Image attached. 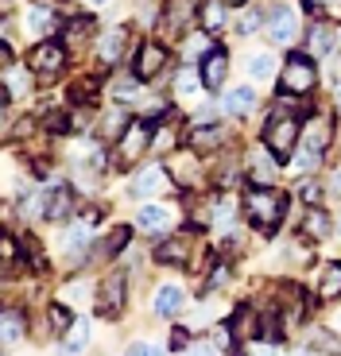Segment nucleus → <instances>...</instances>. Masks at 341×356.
Wrapping results in <instances>:
<instances>
[{
    "instance_id": "obj_53",
    "label": "nucleus",
    "mask_w": 341,
    "mask_h": 356,
    "mask_svg": "<svg viewBox=\"0 0 341 356\" xmlns=\"http://www.w3.org/2000/svg\"><path fill=\"white\" fill-rule=\"evenodd\" d=\"M39 4H51V0H39Z\"/></svg>"
},
{
    "instance_id": "obj_20",
    "label": "nucleus",
    "mask_w": 341,
    "mask_h": 356,
    "mask_svg": "<svg viewBox=\"0 0 341 356\" xmlns=\"http://www.w3.org/2000/svg\"><path fill=\"white\" fill-rule=\"evenodd\" d=\"M333 47H338V31H333L330 24H315V27H310V47H306V54L326 58V54H333Z\"/></svg>"
},
{
    "instance_id": "obj_9",
    "label": "nucleus",
    "mask_w": 341,
    "mask_h": 356,
    "mask_svg": "<svg viewBox=\"0 0 341 356\" xmlns=\"http://www.w3.org/2000/svg\"><path fill=\"white\" fill-rule=\"evenodd\" d=\"M330 140H333V120H330V113L310 116V120L303 124V132H299V143H303V147H315V152H326V147H330Z\"/></svg>"
},
{
    "instance_id": "obj_17",
    "label": "nucleus",
    "mask_w": 341,
    "mask_h": 356,
    "mask_svg": "<svg viewBox=\"0 0 341 356\" xmlns=\"http://www.w3.org/2000/svg\"><path fill=\"white\" fill-rule=\"evenodd\" d=\"M256 89L252 86H237V89H229L225 93V113H233V116H248L252 108H256Z\"/></svg>"
},
{
    "instance_id": "obj_10",
    "label": "nucleus",
    "mask_w": 341,
    "mask_h": 356,
    "mask_svg": "<svg viewBox=\"0 0 341 356\" xmlns=\"http://www.w3.org/2000/svg\"><path fill=\"white\" fill-rule=\"evenodd\" d=\"M225 74H229V54L217 47V51H206V58L198 63V78H202V86L206 89H217L225 81Z\"/></svg>"
},
{
    "instance_id": "obj_46",
    "label": "nucleus",
    "mask_w": 341,
    "mask_h": 356,
    "mask_svg": "<svg viewBox=\"0 0 341 356\" xmlns=\"http://www.w3.org/2000/svg\"><path fill=\"white\" fill-rule=\"evenodd\" d=\"M8 66H12V51H8L4 43H0V74L8 70Z\"/></svg>"
},
{
    "instance_id": "obj_28",
    "label": "nucleus",
    "mask_w": 341,
    "mask_h": 356,
    "mask_svg": "<svg viewBox=\"0 0 341 356\" xmlns=\"http://www.w3.org/2000/svg\"><path fill=\"white\" fill-rule=\"evenodd\" d=\"M125 128H128V116H125V108H109L105 116H101V136L105 140H113V136H125Z\"/></svg>"
},
{
    "instance_id": "obj_24",
    "label": "nucleus",
    "mask_w": 341,
    "mask_h": 356,
    "mask_svg": "<svg viewBox=\"0 0 341 356\" xmlns=\"http://www.w3.org/2000/svg\"><path fill=\"white\" fill-rule=\"evenodd\" d=\"M66 213H70V190L66 186H54L51 194H47V221H66Z\"/></svg>"
},
{
    "instance_id": "obj_33",
    "label": "nucleus",
    "mask_w": 341,
    "mask_h": 356,
    "mask_svg": "<svg viewBox=\"0 0 341 356\" xmlns=\"http://www.w3.org/2000/svg\"><path fill=\"white\" fill-rule=\"evenodd\" d=\"M125 244H128V229L120 225V229H113V232L105 236V241H101V256H117V252L125 248Z\"/></svg>"
},
{
    "instance_id": "obj_32",
    "label": "nucleus",
    "mask_w": 341,
    "mask_h": 356,
    "mask_svg": "<svg viewBox=\"0 0 341 356\" xmlns=\"http://www.w3.org/2000/svg\"><path fill=\"white\" fill-rule=\"evenodd\" d=\"M27 27L35 31V35H51V27H54V16L47 12V4H35V8L27 12Z\"/></svg>"
},
{
    "instance_id": "obj_16",
    "label": "nucleus",
    "mask_w": 341,
    "mask_h": 356,
    "mask_svg": "<svg viewBox=\"0 0 341 356\" xmlns=\"http://www.w3.org/2000/svg\"><path fill=\"white\" fill-rule=\"evenodd\" d=\"M225 19H229V4H225V0H202V12H198V24H202V31L217 35V31L225 27Z\"/></svg>"
},
{
    "instance_id": "obj_8",
    "label": "nucleus",
    "mask_w": 341,
    "mask_h": 356,
    "mask_svg": "<svg viewBox=\"0 0 341 356\" xmlns=\"http://www.w3.org/2000/svg\"><path fill=\"white\" fill-rule=\"evenodd\" d=\"M244 170H248V186H276L279 175V159L264 147V152H248L244 159Z\"/></svg>"
},
{
    "instance_id": "obj_18",
    "label": "nucleus",
    "mask_w": 341,
    "mask_h": 356,
    "mask_svg": "<svg viewBox=\"0 0 341 356\" xmlns=\"http://www.w3.org/2000/svg\"><path fill=\"white\" fill-rule=\"evenodd\" d=\"M93 31H97V27H93L90 16L70 19V24H66V31H63V47H66V51H74V47H86V43L93 39Z\"/></svg>"
},
{
    "instance_id": "obj_11",
    "label": "nucleus",
    "mask_w": 341,
    "mask_h": 356,
    "mask_svg": "<svg viewBox=\"0 0 341 356\" xmlns=\"http://www.w3.org/2000/svg\"><path fill=\"white\" fill-rule=\"evenodd\" d=\"M163 66H167V47L163 43H144L140 47V54H136V78L148 81V78H155Z\"/></svg>"
},
{
    "instance_id": "obj_35",
    "label": "nucleus",
    "mask_w": 341,
    "mask_h": 356,
    "mask_svg": "<svg viewBox=\"0 0 341 356\" xmlns=\"http://www.w3.org/2000/svg\"><path fill=\"white\" fill-rule=\"evenodd\" d=\"M229 330H237V337H244V333L252 337V333H256V325H252V310H248V306H241V310H237V318L229 321Z\"/></svg>"
},
{
    "instance_id": "obj_37",
    "label": "nucleus",
    "mask_w": 341,
    "mask_h": 356,
    "mask_svg": "<svg viewBox=\"0 0 341 356\" xmlns=\"http://www.w3.org/2000/svg\"><path fill=\"white\" fill-rule=\"evenodd\" d=\"M295 167H299V170H318V167H322V152H315V147H303V152H299V159H295Z\"/></svg>"
},
{
    "instance_id": "obj_48",
    "label": "nucleus",
    "mask_w": 341,
    "mask_h": 356,
    "mask_svg": "<svg viewBox=\"0 0 341 356\" xmlns=\"http://www.w3.org/2000/svg\"><path fill=\"white\" fill-rule=\"evenodd\" d=\"M125 356H152V353H148V348L144 345H136V348H128V353Z\"/></svg>"
},
{
    "instance_id": "obj_29",
    "label": "nucleus",
    "mask_w": 341,
    "mask_h": 356,
    "mask_svg": "<svg viewBox=\"0 0 341 356\" xmlns=\"http://www.w3.org/2000/svg\"><path fill=\"white\" fill-rule=\"evenodd\" d=\"M90 341V321L86 318H74L70 321V333H66V353H81Z\"/></svg>"
},
{
    "instance_id": "obj_30",
    "label": "nucleus",
    "mask_w": 341,
    "mask_h": 356,
    "mask_svg": "<svg viewBox=\"0 0 341 356\" xmlns=\"http://www.w3.org/2000/svg\"><path fill=\"white\" fill-rule=\"evenodd\" d=\"M155 256H159V264H187L190 248H187V241H167L163 248H155Z\"/></svg>"
},
{
    "instance_id": "obj_34",
    "label": "nucleus",
    "mask_w": 341,
    "mask_h": 356,
    "mask_svg": "<svg viewBox=\"0 0 341 356\" xmlns=\"http://www.w3.org/2000/svg\"><path fill=\"white\" fill-rule=\"evenodd\" d=\"M303 232H310V236H326V232H330V221H326L322 209H310V213H306Z\"/></svg>"
},
{
    "instance_id": "obj_51",
    "label": "nucleus",
    "mask_w": 341,
    "mask_h": 356,
    "mask_svg": "<svg viewBox=\"0 0 341 356\" xmlns=\"http://www.w3.org/2000/svg\"><path fill=\"white\" fill-rule=\"evenodd\" d=\"M86 4H93V8H97V4H105V0H86Z\"/></svg>"
},
{
    "instance_id": "obj_15",
    "label": "nucleus",
    "mask_w": 341,
    "mask_h": 356,
    "mask_svg": "<svg viewBox=\"0 0 341 356\" xmlns=\"http://www.w3.org/2000/svg\"><path fill=\"white\" fill-rule=\"evenodd\" d=\"M136 229L148 232V236H159V232L170 229V213L163 209V205H144L140 217H136Z\"/></svg>"
},
{
    "instance_id": "obj_12",
    "label": "nucleus",
    "mask_w": 341,
    "mask_h": 356,
    "mask_svg": "<svg viewBox=\"0 0 341 356\" xmlns=\"http://www.w3.org/2000/svg\"><path fill=\"white\" fill-rule=\"evenodd\" d=\"M97 310L105 314V318H117V314L125 310V275H109L105 283H101Z\"/></svg>"
},
{
    "instance_id": "obj_40",
    "label": "nucleus",
    "mask_w": 341,
    "mask_h": 356,
    "mask_svg": "<svg viewBox=\"0 0 341 356\" xmlns=\"http://www.w3.org/2000/svg\"><path fill=\"white\" fill-rule=\"evenodd\" d=\"M51 321H54V330H66V325H70V310H66V306H54L51 310Z\"/></svg>"
},
{
    "instance_id": "obj_39",
    "label": "nucleus",
    "mask_w": 341,
    "mask_h": 356,
    "mask_svg": "<svg viewBox=\"0 0 341 356\" xmlns=\"http://www.w3.org/2000/svg\"><path fill=\"white\" fill-rule=\"evenodd\" d=\"M306 12H341V0H303Z\"/></svg>"
},
{
    "instance_id": "obj_3",
    "label": "nucleus",
    "mask_w": 341,
    "mask_h": 356,
    "mask_svg": "<svg viewBox=\"0 0 341 356\" xmlns=\"http://www.w3.org/2000/svg\"><path fill=\"white\" fill-rule=\"evenodd\" d=\"M299 132H303V124H299L295 116L276 108V113L268 116V124H264V147H268L279 163H287L299 147Z\"/></svg>"
},
{
    "instance_id": "obj_44",
    "label": "nucleus",
    "mask_w": 341,
    "mask_h": 356,
    "mask_svg": "<svg viewBox=\"0 0 341 356\" xmlns=\"http://www.w3.org/2000/svg\"><path fill=\"white\" fill-rule=\"evenodd\" d=\"M333 108L341 113V66H338V74H333Z\"/></svg>"
},
{
    "instance_id": "obj_41",
    "label": "nucleus",
    "mask_w": 341,
    "mask_h": 356,
    "mask_svg": "<svg viewBox=\"0 0 341 356\" xmlns=\"http://www.w3.org/2000/svg\"><path fill=\"white\" fill-rule=\"evenodd\" d=\"M260 24H264V16H260V12H252V16H244V19H241V35H252V31H256Z\"/></svg>"
},
{
    "instance_id": "obj_36",
    "label": "nucleus",
    "mask_w": 341,
    "mask_h": 356,
    "mask_svg": "<svg viewBox=\"0 0 341 356\" xmlns=\"http://www.w3.org/2000/svg\"><path fill=\"white\" fill-rule=\"evenodd\" d=\"M310 345H315V348H322V353H333V356H341V345L330 337V333H322V330H310Z\"/></svg>"
},
{
    "instance_id": "obj_31",
    "label": "nucleus",
    "mask_w": 341,
    "mask_h": 356,
    "mask_svg": "<svg viewBox=\"0 0 341 356\" xmlns=\"http://www.w3.org/2000/svg\"><path fill=\"white\" fill-rule=\"evenodd\" d=\"M248 74L256 81H271V78H276V58H271V54H252V58H248Z\"/></svg>"
},
{
    "instance_id": "obj_47",
    "label": "nucleus",
    "mask_w": 341,
    "mask_h": 356,
    "mask_svg": "<svg viewBox=\"0 0 341 356\" xmlns=\"http://www.w3.org/2000/svg\"><path fill=\"white\" fill-rule=\"evenodd\" d=\"M187 356H214V348H206V345H202V348H187Z\"/></svg>"
},
{
    "instance_id": "obj_1",
    "label": "nucleus",
    "mask_w": 341,
    "mask_h": 356,
    "mask_svg": "<svg viewBox=\"0 0 341 356\" xmlns=\"http://www.w3.org/2000/svg\"><path fill=\"white\" fill-rule=\"evenodd\" d=\"M244 213H248V221L260 232H271V229H279V221L287 213V194L276 186H252L244 194Z\"/></svg>"
},
{
    "instance_id": "obj_25",
    "label": "nucleus",
    "mask_w": 341,
    "mask_h": 356,
    "mask_svg": "<svg viewBox=\"0 0 341 356\" xmlns=\"http://www.w3.org/2000/svg\"><path fill=\"white\" fill-rule=\"evenodd\" d=\"M179 306H182L179 286H163V291H155V314H159V318H175Z\"/></svg>"
},
{
    "instance_id": "obj_4",
    "label": "nucleus",
    "mask_w": 341,
    "mask_h": 356,
    "mask_svg": "<svg viewBox=\"0 0 341 356\" xmlns=\"http://www.w3.org/2000/svg\"><path fill=\"white\" fill-rule=\"evenodd\" d=\"M63 66H66V47L54 43V39H39L31 47V54H27V70L35 74L39 81H54L63 74Z\"/></svg>"
},
{
    "instance_id": "obj_22",
    "label": "nucleus",
    "mask_w": 341,
    "mask_h": 356,
    "mask_svg": "<svg viewBox=\"0 0 341 356\" xmlns=\"http://www.w3.org/2000/svg\"><path fill=\"white\" fill-rule=\"evenodd\" d=\"M90 241H93V221L90 217H86L81 225H70V229H66V252H70V256H81V252L90 248Z\"/></svg>"
},
{
    "instance_id": "obj_42",
    "label": "nucleus",
    "mask_w": 341,
    "mask_h": 356,
    "mask_svg": "<svg viewBox=\"0 0 341 356\" xmlns=\"http://www.w3.org/2000/svg\"><path fill=\"white\" fill-rule=\"evenodd\" d=\"M221 283H229V264H217L209 271V286H221Z\"/></svg>"
},
{
    "instance_id": "obj_27",
    "label": "nucleus",
    "mask_w": 341,
    "mask_h": 356,
    "mask_svg": "<svg viewBox=\"0 0 341 356\" xmlns=\"http://www.w3.org/2000/svg\"><path fill=\"white\" fill-rule=\"evenodd\" d=\"M0 78L8 81L12 97H24V93H31V70H27V66H16V63H12L8 70L0 74Z\"/></svg>"
},
{
    "instance_id": "obj_38",
    "label": "nucleus",
    "mask_w": 341,
    "mask_h": 356,
    "mask_svg": "<svg viewBox=\"0 0 341 356\" xmlns=\"http://www.w3.org/2000/svg\"><path fill=\"white\" fill-rule=\"evenodd\" d=\"M299 197L310 202V205H318V202H322V186H318L315 178H306V182H299Z\"/></svg>"
},
{
    "instance_id": "obj_6",
    "label": "nucleus",
    "mask_w": 341,
    "mask_h": 356,
    "mask_svg": "<svg viewBox=\"0 0 341 356\" xmlns=\"http://www.w3.org/2000/svg\"><path fill=\"white\" fill-rule=\"evenodd\" d=\"M264 31H268V39L276 47H291L299 39V16H295V8H287V4L271 8V16L264 19Z\"/></svg>"
},
{
    "instance_id": "obj_7",
    "label": "nucleus",
    "mask_w": 341,
    "mask_h": 356,
    "mask_svg": "<svg viewBox=\"0 0 341 356\" xmlns=\"http://www.w3.org/2000/svg\"><path fill=\"white\" fill-rule=\"evenodd\" d=\"M194 4H198V0H170L167 12H163V19H159L163 35H167V39H182V35H187V24L194 19Z\"/></svg>"
},
{
    "instance_id": "obj_50",
    "label": "nucleus",
    "mask_w": 341,
    "mask_h": 356,
    "mask_svg": "<svg viewBox=\"0 0 341 356\" xmlns=\"http://www.w3.org/2000/svg\"><path fill=\"white\" fill-rule=\"evenodd\" d=\"M225 4H229V8H233V4H248V0H225Z\"/></svg>"
},
{
    "instance_id": "obj_26",
    "label": "nucleus",
    "mask_w": 341,
    "mask_h": 356,
    "mask_svg": "<svg viewBox=\"0 0 341 356\" xmlns=\"http://www.w3.org/2000/svg\"><path fill=\"white\" fill-rule=\"evenodd\" d=\"M318 298H341V264H326L322 267V283H318Z\"/></svg>"
},
{
    "instance_id": "obj_45",
    "label": "nucleus",
    "mask_w": 341,
    "mask_h": 356,
    "mask_svg": "<svg viewBox=\"0 0 341 356\" xmlns=\"http://www.w3.org/2000/svg\"><path fill=\"white\" fill-rule=\"evenodd\" d=\"M0 256H4V259H12V256H16V244H12L8 236H0Z\"/></svg>"
},
{
    "instance_id": "obj_2",
    "label": "nucleus",
    "mask_w": 341,
    "mask_h": 356,
    "mask_svg": "<svg viewBox=\"0 0 341 356\" xmlns=\"http://www.w3.org/2000/svg\"><path fill=\"white\" fill-rule=\"evenodd\" d=\"M318 86V63H315V54H287L283 58V66H279V89H283V97H310Z\"/></svg>"
},
{
    "instance_id": "obj_43",
    "label": "nucleus",
    "mask_w": 341,
    "mask_h": 356,
    "mask_svg": "<svg viewBox=\"0 0 341 356\" xmlns=\"http://www.w3.org/2000/svg\"><path fill=\"white\" fill-rule=\"evenodd\" d=\"M187 341H190L187 330H175V333H170V348H187Z\"/></svg>"
},
{
    "instance_id": "obj_52",
    "label": "nucleus",
    "mask_w": 341,
    "mask_h": 356,
    "mask_svg": "<svg viewBox=\"0 0 341 356\" xmlns=\"http://www.w3.org/2000/svg\"><path fill=\"white\" fill-rule=\"evenodd\" d=\"M0 120H4V101H0Z\"/></svg>"
},
{
    "instance_id": "obj_49",
    "label": "nucleus",
    "mask_w": 341,
    "mask_h": 356,
    "mask_svg": "<svg viewBox=\"0 0 341 356\" xmlns=\"http://www.w3.org/2000/svg\"><path fill=\"white\" fill-rule=\"evenodd\" d=\"M333 186H338V190H341V170H338V175H333Z\"/></svg>"
},
{
    "instance_id": "obj_5",
    "label": "nucleus",
    "mask_w": 341,
    "mask_h": 356,
    "mask_svg": "<svg viewBox=\"0 0 341 356\" xmlns=\"http://www.w3.org/2000/svg\"><path fill=\"white\" fill-rule=\"evenodd\" d=\"M152 140H155L152 120H128L125 136L117 140V159H120V163H136L140 155H148Z\"/></svg>"
},
{
    "instance_id": "obj_19",
    "label": "nucleus",
    "mask_w": 341,
    "mask_h": 356,
    "mask_svg": "<svg viewBox=\"0 0 341 356\" xmlns=\"http://www.w3.org/2000/svg\"><path fill=\"white\" fill-rule=\"evenodd\" d=\"M187 143L194 147V152H214V147H221V143H225V128H217V124H198L194 132L187 136Z\"/></svg>"
},
{
    "instance_id": "obj_23",
    "label": "nucleus",
    "mask_w": 341,
    "mask_h": 356,
    "mask_svg": "<svg viewBox=\"0 0 341 356\" xmlns=\"http://www.w3.org/2000/svg\"><path fill=\"white\" fill-rule=\"evenodd\" d=\"M24 341V318L16 310H0V345H19Z\"/></svg>"
},
{
    "instance_id": "obj_21",
    "label": "nucleus",
    "mask_w": 341,
    "mask_h": 356,
    "mask_svg": "<svg viewBox=\"0 0 341 356\" xmlns=\"http://www.w3.org/2000/svg\"><path fill=\"white\" fill-rule=\"evenodd\" d=\"M109 97L117 101V105H132L140 97V78L136 74H117V78L109 81Z\"/></svg>"
},
{
    "instance_id": "obj_13",
    "label": "nucleus",
    "mask_w": 341,
    "mask_h": 356,
    "mask_svg": "<svg viewBox=\"0 0 341 356\" xmlns=\"http://www.w3.org/2000/svg\"><path fill=\"white\" fill-rule=\"evenodd\" d=\"M136 194L140 197H159V194H167L170 190V175H167V167H144L140 175H136Z\"/></svg>"
},
{
    "instance_id": "obj_14",
    "label": "nucleus",
    "mask_w": 341,
    "mask_h": 356,
    "mask_svg": "<svg viewBox=\"0 0 341 356\" xmlns=\"http://www.w3.org/2000/svg\"><path fill=\"white\" fill-rule=\"evenodd\" d=\"M128 47V31L125 27H113V31H105V35L97 39V54H101V63H120V54H125Z\"/></svg>"
}]
</instances>
